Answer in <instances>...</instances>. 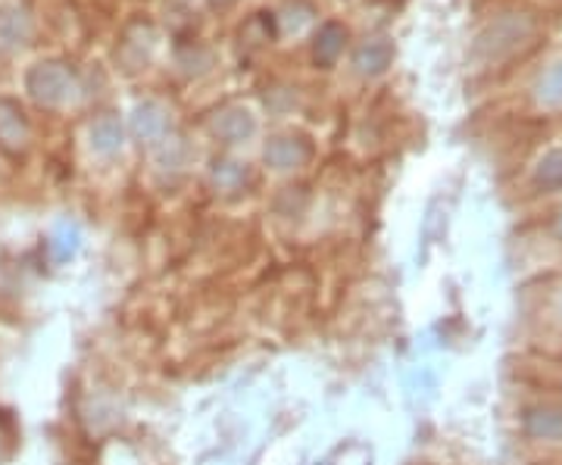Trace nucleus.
Listing matches in <instances>:
<instances>
[{
    "mask_svg": "<svg viewBox=\"0 0 562 465\" xmlns=\"http://www.w3.org/2000/svg\"><path fill=\"white\" fill-rule=\"evenodd\" d=\"M25 91L44 110H63L79 98V79L63 60H41L25 72Z\"/></svg>",
    "mask_w": 562,
    "mask_h": 465,
    "instance_id": "obj_1",
    "label": "nucleus"
},
{
    "mask_svg": "<svg viewBox=\"0 0 562 465\" xmlns=\"http://www.w3.org/2000/svg\"><path fill=\"white\" fill-rule=\"evenodd\" d=\"M535 35V22L522 13H506L501 20H494L482 35L472 44V57L479 63H501L513 57L525 41Z\"/></svg>",
    "mask_w": 562,
    "mask_h": 465,
    "instance_id": "obj_2",
    "label": "nucleus"
},
{
    "mask_svg": "<svg viewBox=\"0 0 562 465\" xmlns=\"http://www.w3.org/2000/svg\"><path fill=\"white\" fill-rule=\"evenodd\" d=\"M32 147V122L20 101L0 98V150L7 157H25Z\"/></svg>",
    "mask_w": 562,
    "mask_h": 465,
    "instance_id": "obj_3",
    "label": "nucleus"
},
{
    "mask_svg": "<svg viewBox=\"0 0 562 465\" xmlns=\"http://www.w3.org/2000/svg\"><path fill=\"white\" fill-rule=\"evenodd\" d=\"M262 160L276 172H294L313 160V144L306 135H276L266 144Z\"/></svg>",
    "mask_w": 562,
    "mask_h": 465,
    "instance_id": "obj_4",
    "label": "nucleus"
},
{
    "mask_svg": "<svg viewBox=\"0 0 562 465\" xmlns=\"http://www.w3.org/2000/svg\"><path fill=\"white\" fill-rule=\"evenodd\" d=\"M210 132H213V138L222 144H247L254 135H257V116L241 106V103H235V106H225L220 110L213 122H210Z\"/></svg>",
    "mask_w": 562,
    "mask_h": 465,
    "instance_id": "obj_5",
    "label": "nucleus"
},
{
    "mask_svg": "<svg viewBox=\"0 0 562 465\" xmlns=\"http://www.w3.org/2000/svg\"><path fill=\"white\" fill-rule=\"evenodd\" d=\"M169 110L157 101H144L135 106L132 113V135L138 138L140 144H162L169 138Z\"/></svg>",
    "mask_w": 562,
    "mask_h": 465,
    "instance_id": "obj_6",
    "label": "nucleus"
},
{
    "mask_svg": "<svg viewBox=\"0 0 562 465\" xmlns=\"http://www.w3.org/2000/svg\"><path fill=\"white\" fill-rule=\"evenodd\" d=\"M522 431L535 441H562V406H528L522 416Z\"/></svg>",
    "mask_w": 562,
    "mask_h": 465,
    "instance_id": "obj_7",
    "label": "nucleus"
},
{
    "mask_svg": "<svg viewBox=\"0 0 562 465\" xmlns=\"http://www.w3.org/2000/svg\"><path fill=\"white\" fill-rule=\"evenodd\" d=\"M32 38V20L22 7H0V54H16Z\"/></svg>",
    "mask_w": 562,
    "mask_h": 465,
    "instance_id": "obj_8",
    "label": "nucleus"
},
{
    "mask_svg": "<svg viewBox=\"0 0 562 465\" xmlns=\"http://www.w3.org/2000/svg\"><path fill=\"white\" fill-rule=\"evenodd\" d=\"M344 47H347V29L341 22H322L316 38H313V60L322 69H331L335 63L341 60Z\"/></svg>",
    "mask_w": 562,
    "mask_h": 465,
    "instance_id": "obj_9",
    "label": "nucleus"
},
{
    "mask_svg": "<svg viewBox=\"0 0 562 465\" xmlns=\"http://www.w3.org/2000/svg\"><path fill=\"white\" fill-rule=\"evenodd\" d=\"M391 63H394V44L384 38L366 41L362 47H357V54H353V69H357V76H362V79L382 76V72H387Z\"/></svg>",
    "mask_w": 562,
    "mask_h": 465,
    "instance_id": "obj_10",
    "label": "nucleus"
},
{
    "mask_svg": "<svg viewBox=\"0 0 562 465\" xmlns=\"http://www.w3.org/2000/svg\"><path fill=\"white\" fill-rule=\"evenodd\" d=\"M88 138H91V150L98 157H103V160L120 157L122 147H125V128H122L120 116H101V120H94Z\"/></svg>",
    "mask_w": 562,
    "mask_h": 465,
    "instance_id": "obj_11",
    "label": "nucleus"
},
{
    "mask_svg": "<svg viewBox=\"0 0 562 465\" xmlns=\"http://www.w3.org/2000/svg\"><path fill=\"white\" fill-rule=\"evenodd\" d=\"M210 182H213L216 191L235 194V191H241L244 184L250 182V169L241 160H216L213 169H210Z\"/></svg>",
    "mask_w": 562,
    "mask_h": 465,
    "instance_id": "obj_12",
    "label": "nucleus"
},
{
    "mask_svg": "<svg viewBox=\"0 0 562 465\" xmlns=\"http://www.w3.org/2000/svg\"><path fill=\"white\" fill-rule=\"evenodd\" d=\"M81 231L76 223H60L54 231H50V241H47V250H50V260L54 263H69L76 253H79Z\"/></svg>",
    "mask_w": 562,
    "mask_h": 465,
    "instance_id": "obj_13",
    "label": "nucleus"
},
{
    "mask_svg": "<svg viewBox=\"0 0 562 465\" xmlns=\"http://www.w3.org/2000/svg\"><path fill=\"white\" fill-rule=\"evenodd\" d=\"M535 184L541 191H547V194L562 191V147L543 154L541 160H538V166H535Z\"/></svg>",
    "mask_w": 562,
    "mask_h": 465,
    "instance_id": "obj_14",
    "label": "nucleus"
},
{
    "mask_svg": "<svg viewBox=\"0 0 562 465\" xmlns=\"http://www.w3.org/2000/svg\"><path fill=\"white\" fill-rule=\"evenodd\" d=\"M538 101L547 103V106H560L562 103V63L553 66L541 79V84H538Z\"/></svg>",
    "mask_w": 562,
    "mask_h": 465,
    "instance_id": "obj_15",
    "label": "nucleus"
}]
</instances>
